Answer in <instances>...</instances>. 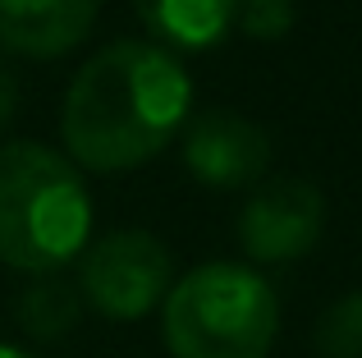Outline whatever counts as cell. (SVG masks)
<instances>
[{
	"label": "cell",
	"instance_id": "obj_1",
	"mask_svg": "<svg viewBox=\"0 0 362 358\" xmlns=\"http://www.w3.org/2000/svg\"><path fill=\"white\" fill-rule=\"evenodd\" d=\"M193 101L184 64L156 42H110L64 92L60 134L88 171H133L165 152Z\"/></svg>",
	"mask_w": 362,
	"mask_h": 358
},
{
	"label": "cell",
	"instance_id": "obj_2",
	"mask_svg": "<svg viewBox=\"0 0 362 358\" xmlns=\"http://www.w3.org/2000/svg\"><path fill=\"white\" fill-rule=\"evenodd\" d=\"M92 197L78 166L46 143L0 147V262L28 276L60 271L88 248Z\"/></svg>",
	"mask_w": 362,
	"mask_h": 358
},
{
	"label": "cell",
	"instance_id": "obj_3",
	"mask_svg": "<svg viewBox=\"0 0 362 358\" xmlns=\"http://www.w3.org/2000/svg\"><path fill=\"white\" fill-rule=\"evenodd\" d=\"M160 335L175 358H266L280 331L271 280L243 262H206L160 299Z\"/></svg>",
	"mask_w": 362,
	"mask_h": 358
},
{
	"label": "cell",
	"instance_id": "obj_4",
	"mask_svg": "<svg viewBox=\"0 0 362 358\" xmlns=\"http://www.w3.org/2000/svg\"><path fill=\"white\" fill-rule=\"evenodd\" d=\"M78 294L110 322L147 317L175 285L170 248L147 230H110L78 253Z\"/></svg>",
	"mask_w": 362,
	"mask_h": 358
},
{
	"label": "cell",
	"instance_id": "obj_5",
	"mask_svg": "<svg viewBox=\"0 0 362 358\" xmlns=\"http://www.w3.org/2000/svg\"><path fill=\"white\" fill-rule=\"evenodd\" d=\"M326 230V197L312 179H266L239 216V243L252 262H298Z\"/></svg>",
	"mask_w": 362,
	"mask_h": 358
},
{
	"label": "cell",
	"instance_id": "obj_6",
	"mask_svg": "<svg viewBox=\"0 0 362 358\" xmlns=\"http://www.w3.org/2000/svg\"><path fill=\"white\" fill-rule=\"evenodd\" d=\"M184 161L206 188H247L271 166V134L234 110H206L184 134Z\"/></svg>",
	"mask_w": 362,
	"mask_h": 358
},
{
	"label": "cell",
	"instance_id": "obj_7",
	"mask_svg": "<svg viewBox=\"0 0 362 358\" xmlns=\"http://www.w3.org/2000/svg\"><path fill=\"white\" fill-rule=\"evenodd\" d=\"M101 0H0V46L33 60L74 51L97 23Z\"/></svg>",
	"mask_w": 362,
	"mask_h": 358
},
{
	"label": "cell",
	"instance_id": "obj_8",
	"mask_svg": "<svg viewBox=\"0 0 362 358\" xmlns=\"http://www.w3.org/2000/svg\"><path fill=\"white\" fill-rule=\"evenodd\" d=\"M239 0H133L142 28L179 51H206L234 28Z\"/></svg>",
	"mask_w": 362,
	"mask_h": 358
},
{
	"label": "cell",
	"instance_id": "obj_9",
	"mask_svg": "<svg viewBox=\"0 0 362 358\" xmlns=\"http://www.w3.org/2000/svg\"><path fill=\"white\" fill-rule=\"evenodd\" d=\"M14 313H18V326H23L28 335H37V340H60V335H69L74 326H78L83 294H78V285L55 280L51 271H46L42 280H33L28 289H18Z\"/></svg>",
	"mask_w": 362,
	"mask_h": 358
},
{
	"label": "cell",
	"instance_id": "obj_10",
	"mask_svg": "<svg viewBox=\"0 0 362 358\" xmlns=\"http://www.w3.org/2000/svg\"><path fill=\"white\" fill-rule=\"evenodd\" d=\"M317 354L321 358H362V289H349L344 299H335L321 313Z\"/></svg>",
	"mask_w": 362,
	"mask_h": 358
},
{
	"label": "cell",
	"instance_id": "obj_11",
	"mask_svg": "<svg viewBox=\"0 0 362 358\" xmlns=\"http://www.w3.org/2000/svg\"><path fill=\"white\" fill-rule=\"evenodd\" d=\"M293 18H298L293 0H239L234 5V23L257 42H280L293 28Z\"/></svg>",
	"mask_w": 362,
	"mask_h": 358
},
{
	"label": "cell",
	"instance_id": "obj_12",
	"mask_svg": "<svg viewBox=\"0 0 362 358\" xmlns=\"http://www.w3.org/2000/svg\"><path fill=\"white\" fill-rule=\"evenodd\" d=\"M14 106H18V83H14V69L0 60V129L14 120Z\"/></svg>",
	"mask_w": 362,
	"mask_h": 358
},
{
	"label": "cell",
	"instance_id": "obj_13",
	"mask_svg": "<svg viewBox=\"0 0 362 358\" xmlns=\"http://www.w3.org/2000/svg\"><path fill=\"white\" fill-rule=\"evenodd\" d=\"M0 358H37V354H28V350H18V345H0Z\"/></svg>",
	"mask_w": 362,
	"mask_h": 358
}]
</instances>
